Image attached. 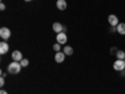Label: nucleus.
Returning <instances> with one entry per match:
<instances>
[{
    "label": "nucleus",
    "mask_w": 125,
    "mask_h": 94,
    "mask_svg": "<svg viewBox=\"0 0 125 94\" xmlns=\"http://www.w3.org/2000/svg\"><path fill=\"white\" fill-rule=\"evenodd\" d=\"M21 64H20V61H11L10 64L8 65V73L9 74H18V73H20V70H21Z\"/></svg>",
    "instance_id": "obj_1"
},
{
    "label": "nucleus",
    "mask_w": 125,
    "mask_h": 94,
    "mask_svg": "<svg viewBox=\"0 0 125 94\" xmlns=\"http://www.w3.org/2000/svg\"><path fill=\"white\" fill-rule=\"evenodd\" d=\"M11 36V31H10L9 28L6 26H3V28H0V38H1L3 40H9V38Z\"/></svg>",
    "instance_id": "obj_2"
},
{
    "label": "nucleus",
    "mask_w": 125,
    "mask_h": 94,
    "mask_svg": "<svg viewBox=\"0 0 125 94\" xmlns=\"http://www.w3.org/2000/svg\"><path fill=\"white\" fill-rule=\"evenodd\" d=\"M113 68L114 70H116V71H121L125 69V59H116L115 61H114V64H113Z\"/></svg>",
    "instance_id": "obj_3"
},
{
    "label": "nucleus",
    "mask_w": 125,
    "mask_h": 94,
    "mask_svg": "<svg viewBox=\"0 0 125 94\" xmlns=\"http://www.w3.org/2000/svg\"><path fill=\"white\" fill-rule=\"evenodd\" d=\"M66 41H68V35H66V33L61 31V33L56 34V43L64 45V44H66Z\"/></svg>",
    "instance_id": "obj_4"
},
{
    "label": "nucleus",
    "mask_w": 125,
    "mask_h": 94,
    "mask_svg": "<svg viewBox=\"0 0 125 94\" xmlns=\"http://www.w3.org/2000/svg\"><path fill=\"white\" fill-rule=\"evenodd\" d=\"M108 23L110 24V26H118L119 25V18L115 14H110L108 16Z\"/></svg>",
    "instance_id": "obj_5"
},
{
    "label": "nucleus",
    "mask_w": 125,
    "mask_h": 94,
    "mask_svg": "<svg viewBox=\"0 0 125 94\" xmlns=\"http://www.w3.org/2000/svg\"><path fill=\"white\" fill-rule=\"evenodd\" d=\"M11 59H13L14 61H21V60H23V54H21V51L14 50L13 53H11Z\"/></svg>",
    "instance_id": "obj_6"
},
{
    "label": "nucleus",
    "mask_w": 125,
    "mask_h": 94,
    "mask_svg": "<svg viewBox=\"0 0 125 94\" xmlns=\"http://www.w3.org/2000/svg\"><path fill=\"white\" fill-rule=\"evenodd\" d=\"M9 49H10V48H9V44L6 43L5 40H3L1 43H0V54H1V55L6 54L8 51H9Z\"/></svg>",
    "instance_id": "obj_7"
},
{
    "label": "nucleus",
    "mask_w": 125,
    "mask_h": 94,
    "mask_svg": "<svg viewBox=\"0 0 125 94\" xmlns=\"http://www.w3.org/2000/svg\"><path fill=\"white\" fill-rule=\"evenodd\" d=\"M65 54H64V51H58V53H55V57H54V59H55V61L56 63H62L65 60Z\"/></svg>",
    "instance_id": "obj_8"
},
{
    "label": "nucleus",
    "mask_w": 125,
    "mask_h": 94,
    "mask_svg": "<svg viewBox=\"0 0 125 94\" xmlns=\"http://www.w3.org/2000/svg\"><path fill=\"white\" fill-rule=\"evenodd\" d=\"M53 30L55 31L56 34H59V33H61V31H64V25H62L61 23H54L53 24Z\"/></svg>",
    "instance_id": "obj_9"
},
{
    "label": "nucleus",
    "mask_w": 125,
    "mask_h": 94,
    "mask_svg": "<svg viewBox=\"0 0 125 94\" xmlns=\"http://www.w3.org/2000/svg\"><path fill=\"white\" fill-rule=\"evenodd\" d=\"M56 8L62 12V10H65L68 8V4H66L65 0H58V1H56Z\"/></svg>",
    "instance_id": "obj_10"
},
{
    "label": "nucleus",
    "mask_w": 125,
    "mask_h": 94,
    "mask_svg": "<svg viewBox=\"0 0 125 94\" xmlns=\"http://www.w3.org/2000/svg\"><path fill=\"white\" fill-rule=\"evenodd\" d=\"M62 51H64L65 55H73V53H74V49H73L70 45H65L64 48H62Z\"/></svg>",
    "instance_id": "obj_11"
},
{
    "label": "nucleus",
    "mask_w": 125,
    "mask_h": 94,
    "mask_svg": "<svg viewBox=\"0 0 125 94\" xmlns=\"http://www.w3.org/2000/svg\"><path fill=\"white\" fill-rule=\"evenodd\" d=\"M116 28H118V33L120 35H125V23H119Z\"/></svg>",
    "instance_id": "obj_12"
},
{
    "label": "nucleus",
    "mask_w": 125,
    "mask_h": 94,
    "mask_svg": "<svg viewBox=\"0 0 125 94\" xmlns=\"http://www.w3.org/2000/svg\"><path fill=\"white\" fill-rule=\"evenodd\" d=\"M115 57H116V59H125V51L124 50H118L116 51V54H115Z\"/></svg>",
    "instance_id": "obj_13"
},
{
    "label": "nucleus",
    "mask_w": 125,
    "mask_h": 94,
    "mask_svg": "<svg viewBox=\"0 0 125 94\" xmlns=\"http://www.w3.org/2000/svg\"><path fill=\"white\" fill-rule=\"evenodd\" d=\"M53 49L55 50V53H58V51H61V44L55 43V44H54V47H53Z\"/></svg>",
    "instance_id": "obj_14"
},
{
    "label": "nucleus",
    "mask_w": 125,
    "mask_h": 94,
    "mask_svg": "<svg viewBox=\"0 0 125 94\" xmlns=\"http://www.w3.org/2000/svg\"><path fill=\"white\" fill-rule=\"evenodd\" d=\"M20 64H21V67H23V68H25V67H28V65H29V60H28L26 58H23V60L20 61Z\"/></svg>",
    "instance_id": "obj_15"
},
{
    "label": "nucleus",
    "mask_w": 125,
    "mask_h": 94,
    "mask_svg": "<svg viewBox=\"0 0 125 94\" xmlns=\"http://www.w3.org/2000/svg\"><path fill=\"white\" fill-rule=\"evenodd\" d=\"M116 51H118V48L116 47H111V49H110V54L111 55H115Z\"/></svg>",
    "instance_id": "obj_16"
},
{
    "label": "nucleus",
    "mask_w": 125,
    "mask_h": 94,
    "mask_svg": "<svg viewBox=\"0 0 125 94\" xmlns=\"http://www.w3.org/2000/svg\"><path fill=\"white\" fill-rule=\"evenodd\" d=\"M4 84H5V79L1 77L0 78V87H4Z\"/></svg>",
    "instance_id": "obj_17"
},
{
    "label": "nucleus",
    "mask_w": 125,
    "mask_h": 94,
    "mask_svg": "<svg viewBox=\"0 0 125 94\" xmlns=\"http://www.w3.org/2000/svg\"><path fill=\"white\" fill-rule=\"evenodd\" d=\"M110 31H111V33H115V31H118V28H116V26H111Z\"/></svg>",
    "instance_id": "obj_18"
},
{
    "label": "nucleus",
    "mask_w": 125,
    "mask_h": 94,
    "mask_svg": "<svg viewBox=\"0 0 125 94\" xmlns=\"http://www.w3.org/2000/svg\"><path fill=\"white\" fill-rule=\"evenodd\" d=\"M0 10H5V4H4V3L0 4Z\"/></svg>",
    "instance_id": "obj_19"
},
{
    "label": "nucleus",
    "mask_w": 125,
    "mask_h": 94,
    "mask_svg": "<svg viewBox=\"0 0 125 94\" xmlns=\"http://www.w3.org/2000/svg\"><path fill=\"white\" fill-rule=\"evenodd\" d=\"M120 75H121V77H125V69L120 71Z\"/></svg>",
    "instance_id": "obj_20"
},
{
    "label": "nucleus",
    "mask_w": 125,
    "mask_h": 94,
    "mask_svg": "<svg viewBox=\"0 0 125 94\" xmlns=\"http://www.w3.org/2000/svg\"><path fill=\"white\" fill-rule=\"evenodd\" d=\"M0 94H8V92L4 90V89H1V90H0Z\"/></svg>",
    "instance_id": "obj_21"
},
{
    "label": "nucleus",
    "mask_w": 125,
    "mask_h": 94,
    "mask_svg": "<svg viewBox=\"0 0 125 94\" xmlns=\"http://www.w3.org/2000/svg\"><path fill=\"white\" fill-rule=\"evenodd\" d=\"M1 77H3V78H5V77H6V74H5L4 71H1Z\"/></svg>",
    "instance_id": "obj_22"
},
{
    "label": "nucleus",
    "mask_w": 125,
    "mask_h": 94,
    "mask_svg": "<svg viewBox=\"0 0 125 94\" xmlns=\"http://www.w3.org/2000/svg\"><path fill=\"white\" fill-rule=\"evenodd\" d=\"M24 1H31V0H24Z\"/></svg>",
    "instance_id": "obj_23"
}]
</instances>
